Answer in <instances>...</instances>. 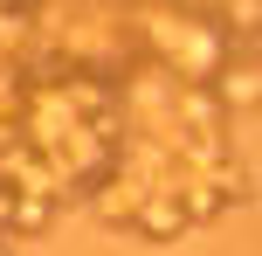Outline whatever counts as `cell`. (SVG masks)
<instances>
[{"instance_id": "obj_1", "label": "cell", "mask_w": 262, "mask_h": 256, "mask_svg": "<svg viewBox=\"0 0 262 256\" xmlns=\"http://www.w3.org/2000/svg\"><path fill=\"white\" fill-rule=\"evenodd\" d=\"M186 229H193V215H186L180 194H145L138 215H131V235H138V243H180Z\"/></svg>"}]
</instances>
